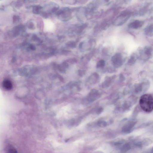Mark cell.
Listing matches in <instances>:
<instances>
[{
	"mask_svg": "<svg viewBox=\"0 0 153 153\" xmlns=\"http://www.w3.org/2000/svg\"><path fill=\"white\" fill-rule=\"evenodd\" d=\"M105 65V61L103 60H100L97 62V68H102Z\"/></svg>",
	"mask_w": 153,
	"mask_h": 153,
	"instance_id": "obj_11",
	"label": "cell"
},
{
	"mask_svg": "<svg viewBox=\"0 0 153 153\" xmlns=\"http://www.w3.org/2000/svg\"><path fill=\"white\" fill-rule=\"evenodd\" d=\"M131 12L125 10L122 12L115 19L113 24L116 26H120L125 23L130 18Z\"/></svg>",
	"mask_w": 153,
	"mask_h": 153,
	"instance_id": "obj_2",
	"label": "cell"
},
{
	"mask_svg": "<svg viewBox=\"0 0 153 153\" xmlns=\"http://www.w3.org/2000/svg\"><path fill=\"white\" fill-rule=\"evenodd\" d=\"M106 123L105 122L103 121H101L99 122L98 123V126L101 127H105L106 125Z\"/></svg>",
	"mask_w": 153,
	"mask_h": 153,
	"instance_id": "obj_13",
	"label": "cell"
},
{
	"mask_svg": "<svg viewBox=\"0 0 153 153\" xmlns=\"http://www.w3.org/2000/svg\"><path fill=\"white\" fill-rule=\"evenodd\" d=\"M140 105L144 111L149 112L153 109V98L152 96L149 94L142 95L140 99Z\"/></svg>",
	"mask_w": 153,
	"mask_h": 153,
	"instance_id": "obj_1",
	"label": "cell"
},
{
	"mask_svg": "<svg viewBox=\"0 0 153 153\" xmlns=\"http://www.w3.org/2000/svg\"><path fill=\"white\" fill-rule=\"evenodd\" d=\"M137 58V56L135 53L132 54L129 59L128 63L129 65H132L136 62Z\"/></svg>",
	"mask_w": 153,
	"mask_h": 153,
	"instance_id": "obj_9",
	"label": "cell"
},
{
	"mask_svg": "<svg viewBox=\"0 0 153 153\" xmlns=\"http://www.w3.org/2000/svg\"><path fill=\"white\" fill-rule=\"evenodd\" d=\"M143 11H145V10H143ZM142 12H142V14H143V10H142Z\"/></svg>",
	"mask_w": 153,
	"mask_h": 153,
	"instance_id": "obj_15",
	"label": "cell"
},
{
	"mask_svg": "<svg viewBox=\"0 0 153 153\" xmlns=\"http://www.w3.org/2000/svg\"><path fill=\"white\" fill-rule=\"evenodd\" d=\"M5 153H18L16 150L12 146L9 145L5 149Z\"/></svg>",
	"mask_w": 153,
	"mask_h": 153,
	"instance_id": "obj_8",
	"label": "cell"
},
{
	"mask_svg": "<svg viewBox=\"0 0 153 153\" xmlns=\"http://www.w3.org/2000/svg\"><path fill=\"white\" fill-rule=\"evenodd\" d=\"M152 48L150 46H146L140 52V58L142 60H147L152 56Z\"/></svg>",
	"mask_w": 153,
	"mask_h": 153,
	"instance_id": "obj_3",
	"label": "cell"
},
{
	"mask_svg": "<svg viewBox=\"0 0 153 153\" xmlns=\"http://www.w3.org/2000/svg\"><path fill=\"white\" fill-rule=\"evenodd\" d=\"M3 87L6 90H9L12 88L13 85L11 82L9 80L5 79L2 82Z\"/></svg>",
	"mask_w": 153,
	"mask_h": 153,
	"instance_id": "obj_6",
	"label": "cell"
},
{
	"mask_svg": "<svg viewBox=\"0 0 153 153\" xmlns=\"http://www.w3.org/2000/svg\"><path fill=\"white\" fill-rule=\"evenodd\" d=\"M111 61L115 66L119 67L123 64L124 61V59L121 53H117L112 56Z\"/></svg>",
	"mask_w": 153,
	"mask_h": 153,
	"instance_id": "obj_4",
	"label": "cell"
},
{
	"mask_svg": "<svg viewBox=\"0 0 153 153\" xmlns=\"http://www.w3.org/2000/svg\"><path fill=\"white\" fill-rule=\"evenodd\" d=\"M153 24H151L147 26L144 30L145 34L147 36L151 37L153 36Z\"/></svg>",
	"mask_w": 153,
	"mask_h": 153,
	"instance_id": "obj_7",
	"label": "cell"
},
{
	"mask_svg": "<svg viewBox=\"0 0 153 153\" xmlns=\"http://www.w3.org/2000/svg\"><path fill=\"white\" fill-rule=\"evenodd\" d=\"M144 23L143 21L136 20L129 23L128 27L130 28L136 29L142 27Z\"/></svg>",
	"mask_w": 153,
	"mask_h": 153,
	"instance_id": "obj_5",
	"label": "cell"
},
{
	"mask_svg": "<svg viewBox=\"0 0 153 153\" xmlns=\"http://www.w3.org/2000/svg\"><path fill=\"white\" fill-rule=\"evenodd\" d=\"M21 29V26H18L15 27L13 30V33L15 35H17L19 33Z\"/></svg>",
	"mask_w": 153,
	"mask_h": 153,
	"instance_id": "obj_12",
	"label": "cell"
},
{
	"mask_svg": "<svg viewBox=\"0 0 153 153\" xmlns=\"http://www.w3.org/2000/svg\"><path fill=\"white\" fill-rule=\"evenodd\" d=\"M133 126V124L132 123H130L124 127L123 131L125 132H129L131 130Z\"/></svg>",
	"mask_w": 153,
	"mask_h": 153,
	"instance_id": "obj_10",
	"label": "cell"
},
{
	"mask_svg": "<svg viewBox=\"0 0 153 153\" xmlns=\"http://www.w3.org/2000/svg\"><path fill=\"white\" fill-rule=\"evenodd\" d=\"M41 8L37 6L34 7L33 9V12L35 13H38Z\"/></svg>",
	"mask_w": 153,
	"mask_h": 153,
	"instance_id": "obj_14",
	"label": "cell"
}]
</instances>
